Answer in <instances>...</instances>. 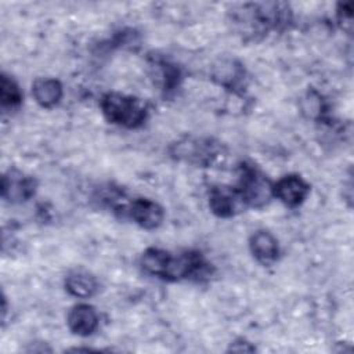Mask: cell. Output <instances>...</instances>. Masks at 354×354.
Wrapping results in <instances>:
<instances>
[{
	"label": "cell",
	"instance_id": "ba28073f",
	"mask_svg": "<svg viewBox=\"0 0 354 354\" xmlns=\"http://www.w3.org/2000/svg\"><path fill=\"white\" fill-rule=\"evenodd\" d=\"M66 324L73 335L86 337L97 330L100 325V317L91 304L79 303L69 310L66 315Z\"/></svg>",
	"mask_w": 354,
	"mask_h": 354
},
{
	"label": "cell",
	"instance_id": "3957f363",
	"mask_svg": "<svg viewBox=\"0 0 354 354\" xmlns=\"http://www.w3.org/2000/svg\"><path fill=\"white\" fill-rule=\"evenodd\" d=\"M171 155L199 166H209L220 156V145L210 138H184L173 144Z\"/></svg>",
	"mask_w": 354,
	"mask_h": 354
},
{
	"label": "cell",
	"instance_id": "4fadbf2b",
	"mask_svg": "<svg viewBox=\"0 0 354 354\" xmlns=\"http://www.w3.org/2000/svg\"><path fill=\"white\" fill-rule=\"evenodd\" d=\"M0 102L3 109H17L22 102V91L18 83L8 75L1 73Z\"/></svg>",
	"mask_w": 354,
	"mask_h": 354
},
{
	"label": "cell",
	"instance_id": "277c9868",
	"mask_svg": "<svg viewBox=\"0 0 354 354\" xmlns=\"http://www.w3.org/2000/svg\"><path fill=\"white\" fill-rule=\"evenodd\" d=\"M209 207L217 217L230 218L243 212L248 205L236 185H216L209 192Z\"/></svg>",
	"mask_w": 354,
	"mask_h": 354
},
{
	"label": "cell",
	"instance_id": "8992f818",
	"mask_svg": "<svg viewBox=\"0 0 354 354\" xmlns=\"http://www.w3.org/2000/svg\"><path fill=\"white\" fill-rule=\"evenodd\" d=\"M37 181L18 169H8L1 178V196L11 203L30 199L36 192Z\"/></svg>",
	"mask_w": 354,
	"mask_h": 354
},
{
	"label": "cell",
	"instance_id": "7a4b0ae2",
	"mask_svg": "<svg viewBox=\"0 0 354 354\" xmlns=\"http://www.w3.org/2000/svg\"><path fill=\"white\" fill-rule=\"evenodd\" d=\"M248 207H263L272 198V183L252 165H242L236 184Z\"/></svg>",
	"mask_w": 354,
	"mask_h": 354
},
{
	"label": "cell",
	"instance_id": "2e32d148",
	"mask_svg": "<svg viewBox=\"0 0 354 354\" xmlns=\"http://www.w3.org/2000/svg\"><path fill=\"white\" fill-rule=\"evenodd\" d=\"M230 350H232V351H245V353H250V351H254L256 348H254V346H252V344L248 343L246 340L239 339V340L231 343Z\"/></svg>",
	"mask_w": 354,
	"mask_h": 354
},
{
	"label": "cell",
	"instance_id": "5b68a950",
	"mask_svg": "<svg viewBox=\"0 0 354 354\" xmlns=\"http://www.w3.org/2000/svg\"><path fill=\"white\" fill-rule=\"evenodd\" d=\"M122 212L144 230L158 228L165 218L163 207L148 198H136L122 206Z\"/></svg>",
	"mask_w": 354,
	"mask_h": 354
},
{
	"label": "cell",
	"instance_id": "7c38bea8",
	"mask_svg": "<svg viewBox=\"0 0 354 354\" xmlns=\"http://www.w3.org/2000/svg\"><path fill=\"white\" fill-rule=\"evenodd\" d=\"M245 69L235 59H221L213 68V79L223 87L235 90L243 83Z\"/></svg>",
	"mask_w": 354,
	"mask_h": 354
},
{
	"label": "cell",
	"instance_id": "52a82bcc",
	"mask_svg": "<svg viewBox=\"0 0 354 354\" xmlns=\"http://www.w3.org/2000/svg\"><path fill=\"white\" fill-rule=\"evenodd\" d=\"M310 194V184L299 174H286L272 183V198L288 207L300 206Z\"/></svg>",
	"mask_w": 354,
	"mask_h": 354
},
{
	"label": "cell",
	"instance_id": "6da1fadb",
	"mask_svg": "<svg viewBox=\"0 0 354 354\" xmlns=\"http://www.w3.org/2000/svg\"><path fill=\"white\" fill-rule=\"evenodd\" d=\"M100 108L109 123L126 129L142 126L148 116L147 105L141 100L116 91L104 94L100 100Z\"/></svg>",
	"mask_w": 354,
	"mask_h": 354
},
{
	"label": "cell",
	"instance_id": "8fae6325",
	"mask_svg": "<svg viewBox=\"0 0 354 354\" xmlns=\"http://www.w3.org/2000/svg\"><path fill=\"white\" fill-rule=\"evenodd\" d=\"M65 289L77 299H88L97 293L98 281L86 270H73L65 278Z\"/></svg>",
	"mask_w": 354,
	"mask_h": 354
},
{
	"label": "cell",
	"instance_id": "5bb4252c",
	"mask_svg": "<svg viewBox=\"0 0 354 354\" xmlns=\"http://www.w3.org/2000/svg\"><path fill=\"white\" fill-rule=\"evenodd\" d=\"M160 75H162V84L165 91H171L178 86L180 80V71L177 66L169 64V62H160Z\"/></svg>",
	"mask_w": 354,
	"mask_h": 354
},
{
	"label": "cell",
	"instance_id": "9c48e42d",
	"mask_svg": "<svg viewBox=\"0 0 354 354\" xmlns=\"http://www.w3.org/2000/svg\"><path fill=\"white\" fill-rule=\"evenodd\" d=\"M249 248L253 257L263 266L274 264L279 257L277 238L267 230H257L249 238Z\"/></svg>",
	"mask_w": 354,
	"mask_h": 354
},
{
	"label": "cell",
	"instance_id": "30bf717a",
	"mask_svg": "<svg viewBox=\"0 0 354 354\" xmlns=\"http://www.w3.org/2000/svg\"><path fill=\"white\" fill-rule=\"evenodd\" d=\"M32 95L40 106L50 109L59 104L64 95V88L58 79L39 77L32 84Z\"/></svg>",
	"mask_w": 354,
	"mask_h": 354
},
{
	"label": "cell",
	"instance_id": "9a60e30c",
	"mask_svg": "<svg viewBox=\"0 0 354 354\" xmlns=\"http://www.w3.org/2000/svg\"><path fill=\"white\" fill-rule=\"evenodd\" d=\"M337 24L346 32H351L353 28V4L351 3H340L336 10Z\"/></svg>",
	"mask_w": 354,
	"mask_h": 354
}]
</instances>
